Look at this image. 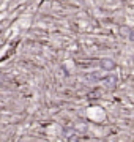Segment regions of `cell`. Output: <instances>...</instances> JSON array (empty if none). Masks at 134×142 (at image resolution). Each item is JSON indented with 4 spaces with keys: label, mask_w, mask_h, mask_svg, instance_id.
Segmentation results:
<instances>
[]
</instances>
